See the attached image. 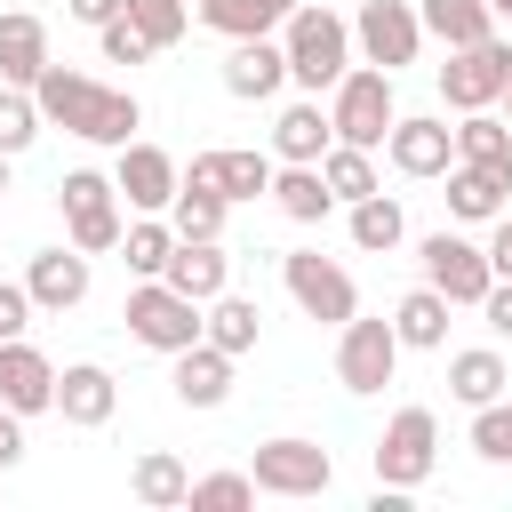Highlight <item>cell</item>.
Here are the masks:
<instances>
[{"mask_svg":"<svg viewBox=\"0 0 512 512\" xmlns=\"http://www.w3.org/2000/svg\"><path fill=\"white\" fill-rule=\"evenodd\" d=\"M280 280H288L296 312H304V320H320V328H344V320L360 312L352 272H344L336 256H320V248H288V256H280Z\"/></svg>","mask_w":512,"mask_h":512,"instance_id":"obj_8","label":"cell"},{"mask_svg":"<svg viewBox=\"0 0 512 512\" xmlns=\"http://www.w3.org/2000/svg\"><path fill=\"white\" fill-rule=\"evenodd\" d=\"M0 192H8V152H0Z\"/></svg>","mask_w":512,"mask_h":512,"instance_id":"obj_47","label":"cell"},{"mask_svg":"<svg viewBox=\"0 0 512 512\" xmlns=\"http://www.w3.org/2000/svg\"><path fill=\"white\" fill-rule=\"evenodd\" d=\"M200 24L224 32V40H264V32H280L288 16H280L272 0H200Z\"/></svg>","mask_w":512,"mask_h":512,"instance_id":"obj_35","label":"cell"},{"mask_svg":"<svg viewBox=\"0 0 512 512\" xmlns=\"http://www.w3.org/2000/svg\"><path fill=\"white\" fill-rule=\"evenodd\" d=\"M344 224H352V248H360V256H392V248L408 240V216H400V200H392V192L352 200V208H344Z\"/></svg>","mask_w":512,"mask_h":512,"instance_id":"obj_29","label":"cell"},{"mask_svg":"<svg viewBox=\"0 0 512 512\" xmlns=\"http://www.w3.org/2000/svg\"><path fill=\"white\" fill-rule=\"evenodd\" d=\"M96 48H104V64H144V56H160V48H152V40H144L128 16H112V24L96 32Z\"/></svg>","mask_w":512,"mask_h":512,"instance_id":"obj_41","label":"cell"},{"mask_svg":"<svg viewBox=\"0 0 512 512\" xmlns=\"http://www.w3.org/2000/svg\"><path fill=\"white\" fill-rule=\"evenodd\" d=\"M328 144H336V120H328L320 96L280 104V120H272V160H320Z\"/></svg>","mask_w":512,"mask_h":512,"instance_id":"obj_22","label":"cell"},{"mask_svg":"<svg viewBox=\"0 0 512 512\" xmlns=\"http://www.w3.org/2000/svg\"><path fill=\"white\" fill-rule=\"evenodd\" d=\"M448 312H456V304L424 280V288H408V296L392 304V328H400L408 352H440V344H448Z\"/></svg>","mask_w":512,"mask_h":512,"instance_id":"obj_26","label":"cell"},{"mask_svg":"<svg viewBox=\"0 0 512 512\" xmlns=\"http://www.w3.org/2000/svg\"><path fill=\"white\" fill-rule=\"evenodd\" d=\"M128 24H136L152 48H176V40L192 32V8H184V0H128Z\"/></svg>","mask_w":512,"mask_h":512,"instance_id":"obj_38","label":"cell"},{"mask_svg":"<svg viewBox=\"0 0 512 512\" xmlns=\"http://www.w3.org/2000/svg\"><path fill=\"white\" fill-rule=\"evenodd\" d=\"M400 352H408V344H400L392 320H360V312H352V320L336 328V384H344V392H384L392 368H400Z\"/></svg>","mask_w":512,"mask_h":512,"instance_id":"obj_10","label":"cell"},{"mask_svg":"<svg viewBox=\"0 0 512 512\" xmlns=\"http://www.w3.org/2000/svg\"><path fill=\"white\" fill-rule=\"evenodd\" d=\"M504 88H512V40H472V48H448V64H440V96H448V112H488V104H504Z\"/></svg>","mask_w":512,"mask_h":512,"instance_id":"obj_9","label":"cell"},{"mask_svg":"<svg viewBox=\"0 0 512 512\" xmlns=\"http://www.w3.org/2000/svg\"><path fill=\"white\" fill-rule=\"evenodd\" d=\"M416 16H424V40H440V48H472L496 32L488 0H416Z\"/></svg>","mask_w":512,"mask_h":512,"instance_id":"obj_28","label":"cell"},{"mask_svg":"<svg viewBox=\"0 0 512 512\" xmlns=\"http://www.w3.org/2000/svg\"><path fill=\"white\" fill-rule=\"evenodd\" d=\"M32 312H40V304H32V288H24V280H0V344H8V336H24V328H32Z\"/></svg>","mask_w":512,"mask_h":512,"instance_id":"obj_42","label":"cell"},{"mask_svg":"<svg viewBox=\"0 0 512 512\" xmlns=\"http://www.w3.org/2000/svg\"><path fill=\"white\" fill-rule=\"evenodd\" d=\"M56 208H64V240L88 248V256H112L120 232H128V216H120V184H112L104 168H72V176L56 184Z\"/></svg>","mask_w":512,"mask_h":512,"instance_id":"obj_5","label":"cell"},{"mask_svg":"<svg viewBox=\"0 0 512 512\" xmlns=\"http://www.w3.org/2000/svg\"><path fill=\"white\" fill-rule=\"evenodd\" d=\"M0 416H8V408H0Z\"/></svg>","mask_w":512,"mask_h":512,"instance_id":"obj_50","label":"cell"},{"mask_svg":"<svg viewBox=\"0 0 512 512\" xmlns=\"http://www.w3.org/2000/svg\"><path fill=\"white\" fill-rule=\"evenodd\" d=\"M288 224H320L328 208H336V192H328V176H320V160H280L272 168V192H264Z\"/></svg>","mask_w":512,"mask_h":512,"instance_id":"obj_23","label":"cell"},{"mask_svg":"<svg viewBox=\"0 0 512 512\" xmlns=\"http://www.w3.org/2000/svg\"><path fill=\"white\" fill-rule=\"evenodd\" d=\"M128 496H136L144 512H176V504H192V472H184L168 448H144L136 472H128Z\"/></svg>","mask_w":512,"mask_h":512,"instance_id":"obj_27","label":"cell"},{"mask_svg":"<svg viewBox=\"0 0 512 512\" xmlns=\"http://www.w3.org/2000/svg\"><path fill=\"white\" fill-rule=\"evenodd\" d=\"M424 280L448 296V304H480L488 288H496V264H488V248L480 240H464V232H424Z\"/></svg>","mask_w":512,"mask_h":512,"instance_id":"obj_12","label":"cell"},{"mask_svg":"<svg viewBox=\"0 0 512 512\" xmlns=\"http://www.w3.org/2000/svg\"><path fill=\"white\" fill-rule=\"evenodd\" d=\"M504 192H512L504 168H472V160L448 168V216H456V224H496V216H504Z\"/></svg>","mask_w":512,"mask_h":512,"instance_id":"obj_25","label":"cell"},{"mask_svg":"<svg viewBox=\"0 0 512 512\" xmlns=\"http://www.w3.org/2000/svg\"><path fill=\"white\" fill-rule=\"evenodd\" d=\"M40 128H48L40 96H32V88H8V80H0V152H8V160H16V152H32V144H40Z\"/></svg>","mask_w":512,"mask_h":512,"instance_id":"obj_37","label":"cell"},{"mask_svg":"<svg viewBox=\"0 0 512 512\" xmlns=\"http://www.w3.org/2000/svg\"><path fill=\"white\" fill-rule=\"evenodd\" d=\"M352 48H360V64H384V72L416 64V56H424V16H416V0H360Z\"/></svg>","mask_w":512,"mask_h":512,"instance_id":"obj_11","label":"cell"},{"mask_svg":"<svg viewBox=\"0 0 512 512\" xmlns=\"http://www.w3.org/2000/svg\"><path fill=\"white\" fill-rule=\"evenodd\" d=\"M488 264H496V280H512V208L488 224Z\"/></svg>","mask_w":512,"mask_h":512,"instance_id":"obj_44","label":"cell"},{"mask_svg":"<svg viewBox=\"0 0 512 512\" xmlns=\"http://www.w3.org/2000/svg\"><path fill=\"white\" fill-rule=\"evenodd\" d=\"M472 456L480 464H512V400L472 408Z\"/></svg>","mask_w":512,"mask_h":512,"instance_id":"obj_39","label":"cell"},{"mask_svg":"<svg viewBox=\"0 0 512 512\" xmlns=\"http://www.w3.org/2000/svg\"><path fill=\"white\" fill-rule=\"evenodd\" d=\"M272 152H240V144H224V152H192V168H184V184H208V192H224L232 208L240 200H264L272 192Z\"/></svg>","mask_w":512,"mask_h":512,"instance_id":"obj_15","label":"cell"},{"mask_svg":"<svg viewBox=\"0 0 512 512\" xmlns=\"http://www.w3.org/2000/svg\"><path fill=\"white\" fill-rule=\"evenodd\" d=\"M368 464H376V488H400V496L424 488L432 464H440V416H432V408H400V416L376 432Z\"/></svg>","mask_w":512,"mask_h":512,"instance_id":"obj_7","label":"cell"},{"mask_svg":"<svg viewBox=\"0 0 512 512\" xmlns=\"http://www.w3.org/2000/svg\"><path fill=\"white\" fill-rule=\"evenodd\" d=\"M488 8H496V16H512V0H488Z\"/></svg>","mask_w":512,"mask_h":512,"instance_id":"obj_48","label":"cell"},{"mask_svg":"<svg viewBox=\"0 0 512 512\" xmlns=\"http://www.w3.org/2000/svg\"><path fill=\"white\" fill-rule=\"evenodd\" d=\"M504 352L496 344H472V352H448V392L464 400V408H488V400H504Z\"/></svg>","mask_w":512,"mask_h":512,"instance_id":"obj_30","label":"cell"},{"mask_svg":"<svg viewBox=\"0 0 512 512\" xmlns=\"http://www.w3.org/2000/svg\"><path fill=\"white\" fill-rule=\"evenodd\" d=\"M200 336H208L216 352H232V360H240V352H256L264 312H256L248 296H232V288H224V296H208V328H200Z\"/></svg>","mask_w":512,"mask_h":512,"instance_id":"obj_31","label":"cell"},{"mask_svg":"<svg viewBox=\"0 0 512 512\" xmlns=\"http://www.w3.org/2000/svg\"><path fill=\"white\" fill-rule=\"evenodd\" d=\"M168 256H176V224H168V216H136V224L120 232V264H128L136 280H160Z\"/></svg>","mask_w":512,"mask_h":512,"instance_id":"obj_33","label":"cell"},{"mask_svg":"<svg viewBox=\"0 0 512 512\" xmlns=\"http://www.w3.org/2000/svg\"><path fill=\"white\" fill-rule=\"evenodd\" d=\"M64 16H72V24H88V32H104L112 16H128V0H64Z\"/></svg>","mask_w":512,"mask_h":512,"instance_id":"obj_43","label":"cell"},{"mask_svg":"<svg viewBox=\"0 0 512 512\" xmlns=\"http://www.w3.org/2000/svg\"><path fill=\"white\" fill-rule=\"evenodd\" d=\"M16 464H24V416L8 408L0 416V472H16Z\"/></svg>","mask_w":512,"mask_h":512,"instance_id":"obj_45","label":"cell"},{"mask_svg":"<svg viewBox=\"0 0 512 512\" xmlns=\"http://www.w3.org/2000/svg\"><path fill=\"white\" fill-rule=\"evenodd\" d=\"M168 392H176L184 408H224V400H232V352H216L208 336L184 344L176 368H168Z\"/></svg>","mask_w":512,"mask_h":512,"instance_id":"obj_20","label":"cell"},{"mask_svg":"<svg viewBox=\"0 0 512 512\" xmlns=\"http://www.w3.org/2000/svg\"><path fill=\"white\" fill-rule=\"evenodd\" d=\"M48 64H56V56H48V24H40L32 8H8V16H0V80H8V88H32Z\"/></svg>","mask_w":512,"mask_h":512,"instance_id":"obj_21","label":"cell"},{"mask_svg":"<svg viewBox=\"0 0 512 512\" xmlns=\"http://www.w3.org/2000/svg\"><path fill=\"white\" fill-rule=\"evenodd\" d=\"M24 288H32V304L40 312H72V304H88V248H40L32 264H24Z\"/></svg>","mask_w":512,"mask_h":512,"instance_id":"obj_18","label":"cell"},{"mask_svg":"<svg viewBox=\"0 0 512 512\" xmlns=\"http://www.w3.org/2000/svg\"><path fill=\"white\" fill-rule=\"evenodd\" d=\"M456 160L512 176V120H496V104H488V112H464V120H456Z\"/></svg>","mask_w":512,"mask_h":512,"instance_id":"obj_32","label":"cell"},{"mask_svg":"<svg viewBox=\"0 0 512 512\" xmlns=\"http://www.w3.org/2000/svg\"><path fill=\"white\" fill-rule=\"evenodd\" d=\"M480 312H488V328H496V336H512V280H496V288L480 296Z\"/></svg>","mask_w":512,"mask_h":512,"instance_id":"obj_46","label":"cell"},{"mask_svg":"<svg viewBox=\"0 0 512 512\" xmlns=\"http://www.w3.org/2000/svg\"><path fill=\"white\" fill-rule=\"evenodd\" d=\"M0 408H16V416H48L56 408V360L40 344H24V336L0 344Z\"/></svg>","mask_w":512,"mask_h":512,"instance_id":"obj_16","label":"cell"},{"mask_svg":"<svg viewBox=\"0 0 512 512\" xmlns=\"http://www.w3.org/2000/svg\"><path fill=\"white\" fill-rule=\"evenodd\" d=\"M224 192H208V184H184L176 200H168V224H176V240H224Z\"/></svg>","mask_w":512,"mask_h":512,"instance_id":"obj_36","label":"cell"},{"mask_svg":"<svg viewBox=\"0 0 512 512\" xmlns=\"http://www.w3.org/2000/svg\"><path fill=\"white\" fill-rule=\"evenodd\" d=\"M112 184H120V200H128L136 216H168V200L184 192V168H176L160 144H120Z\"/></svg>","mask_w":512,"mask_h":512,"instance_id":"obj_14","label":"cell"},{"mask_svg":"<svg viewBox=\"0 0 512 512\" xmlns=\"http://www.w3.org/2000/svg\"><path fill=\"white\" fill-rule=\"evenodd\" d=\"M280 88H288V48H280L272 32L224 48V96H240V104H272Z\"/></svg>","mask_w":512,"mask_h":512,"instance_id":"obj_17","label":"cell"},{"mask_svg":"<svg viewBox=\"0 0 512 512\" xmlns=\"http://www.w3.org/2000/svg\"><path fill=\"white\" fill-rule=\"evenodd\" d=\"M280 48H288V80L304 88V96H328L360 56H352V24L336 16V8H320V0H304L288 24H280Z\"/></svg>","mask_w":512,"mask_h":512,"instance_id":"obj_2","label":"cell"},{"mask_svg":"<svg viewBox=\"0 0 512 512\" xmlns=\"http://www.w3.org/2000/svg\"><path fill=\"white\" fill-rule=\"evenodd\" d=\"M384 152H392V168H400L408 184H432V176L456 168V128L432 120V112H400L392 136H384Z\"/></svg>","mask_w":512,"mask_h":512,"instance_id":"obj_13","label":"cell"},{"mask_svg":"<svg viewBox=\"0 0 512 512\" xmlns=\"http://www.w3.org/2000/svg\"><path fill=\"white\" fill-rule=\"evenodd\" d=\"M320 176H328V192H336L344 208H352V200H368V192H384V184H376V152H368V144H328V152H320Z\"/></svg>","mask_w":512,"mask_h":512,"instance_id":"obj_34","label":"cell"},{"mask_svg":"<svg viewBox=\"0 0 512 512\" xmlns=\"http://www.w3.org/2000/svg\"><path fill=\"white\" fill-rule=\"evenodd\" d=\"M32 96H40V112H48V128H64V136H80V144H136V128H144V104L128 96V88H104V80H88V72H64V64H48L40 80H32Z\"/></svg>","mask_w":512,"mask_h":512,"instance_id":"obj_1","label":"cell"},{"mask_svg":"<svg viewBox=\"0 0 512 512\" xmlns=\"http://www.w3.org/2000/svg\"><path fill=\"white\" fill-rule=\"evenodd\" d=\"M112 408H120V384H112V368H96V360H72V368H56V416H64V424L96 432V424H112Z\"/></svg>","mask_w":512,"mask_h":512,"instance_id":"obj_19","label":"cell"},{"mask_svg":"<svg viewBox=\"0 0 512 512\" xmlns=\"http://www.w3.org/2000/svg\"><path fill=\"white\" fill-rule=\"evenodd\" d=\"M328 120H336V144H384L392 120H400V96H392V72L384 64H352L336 88H328Z\"/></svg>","mask_w":512,"mask_h":512,"instance_id":"obj_4","label":"cell"},{"mask_svg":"<svg viewBox=\"0 0 512 512\" xmlns=\"http://www.w3.org/2000/svg\"><path fill=\"white\" fill-rule=\"evenodd\" d=\"M192 504H216V512L256 504V472H200V480H192Z\"/></svg>","mask_w":512,"mask_h":512,"instance_id":"obj_40","label":"cell"},{"mask_svg":"<svg viewBox=\"0 0 512 512\" xmlns=\"http://www.w3.org/2000/svg\"><path fill=\"white\" fill-rule=\"evenodd\" d=\"M168 288H184L192 304H208V296H224L232 288V256H224V240H176V256H168V272H160Z\"/></svg>","mask_w":512,"mask_h":512,"instance_id":"obj_24","label":"cell"},{"mask_svg":"<svg viewBox=\"0 0 512 512\" xmlns=\"http://www.w3.org/2000/svg\"><path fill=\"white\" fill-rule=\"evenodd\" d=\"M504 104H512V88H504Z\"/></svg>","mask_w":512,"mask_h":512,"instance_id":"obj_49","label":"cell"},{"mask_svg":"<svg viewBox=\"0 0 512 512\" xmlns=\"http://www.w3.org/2000/svg\"><path fill=\"white\" fill-rule=\"evenodd\" d=\"M120 320H128V336L144 344V352H184V344H200V328H208V304H192L184 288H168V280H136L128 288V304H120Z\"/></svg>","mask_w":512,"mask_h":512,"instance_id":"obj_3","label":"cell"},{"mask_svg":"<svg viewBox=\"0 0 512 512\" xmlns=\"http://www.w3.org/2000/svg\"><path fill=\"white\" fill-rule=\"evenodd\" d=\"M248 472H256V496H288V504H304V496H328V488H336V456H328L320 440H304V432L256 440Z\"/></svg>","mask_w":512,"mask_h":512,"instance_id":"obj_6","label":"cell"}]
</instances>
